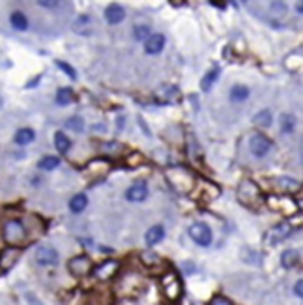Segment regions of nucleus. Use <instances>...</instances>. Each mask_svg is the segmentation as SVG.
Returning a JSON list of instances; mask_svg holds the SVG:
<instances>
[{"instance_id":"9b49d317","label":"nucleus","mask_w":303,"mask_h":305,"mask_svg":"<svg viewBox=\"0 0 303 305\" xmlns=\"http://www.w3.org/2000/svg\"><path fill=\"white\" fill-rule=\"evenodd\" d=\"M164 45H166V38L161 33L150 34L145 40V51H147V54H159L164 49Z\"/></svg>"},{"instance_id":"72a5a7b5","label":"nucleus","mask_w":303,"mask_h":305,"mask_svg":"<svg viewBox=\"0 0 303 305\" xmlns=\"http://www.w3.org/2000/svg\"><path fill=\"white\" fill-rule=\"evenodd\" d=\"M143 260H145L147 266H155V264L161 262V258L157 257L155 253H143Z\"/></svg>"},{"instance_id":"4be33fe9","label":"nucleus","mask_w":303,"mask_h":305,"mask_svg":"<svg viewBox=\"0 0 303 305\" xmlns=\"http://www.w3.org/2000/svg\"><path fill=\"white\" fill-rule=\"evenodd\" d=\"M249 94L251 92H249L246 85H235L231 92H229V98H231V101H246L249 98Z\"/></svg>"},{"instance_id":"c85d7f7f","label":"nucleus","mask_w":303,"mask_h":305,"mask_svg":"<svg viewBox=\"0 0 303 305\" xmlns=\"http://www.w3.org/2000/svg\"><path fill=\"white\" fill-rule=\"evenodd\" d=\"M271 14L273 16H276V18H282V16H285L287 14V4H285L284 0H275L273 4H271Z\"/></svg>"},{"instance_id":"c756f323","label":"nucleus","mask_w":303,"mask_h":305,"mask_svg":"<svg viewBox=\"0 0 303 305\" xmlns=\"http://www.w3.org/2000/svg\"><path fill=\"white\" fill-rule=\"evenodd\" d=\"M152 34V29L148 27L147 23H138L136 27H134V38L138 40V42H143V40H147L148 36Z\"/></svg>"},{"instance_id":"393cba45","label":"nucleus","mask_w":303,"mask_h":305,"mask_svg":"<svg viewBox=\"0 0 303 305\" xmlns=\"http://www.w3.org/2000/svg\"><path fill=\"white\" fill-rule=\"evenodd\" d=\"M72 99H74V94H72V89L69 87H63V89H58L56 92V103L65 107V105H71Z\"/></svg>"},{"instance_id":"20e7f679","label":"nucleus","mask_w":303,"mask_h":305,"mask_svg":"<svg viewBox=\"0 0 303 305\" xmlns=\"http://www.w3.org/2000/svg\"><path fill=\"white\" fill-rule=\"evenodd\" d=\"M67 268H69V273H71L72 277H87L90 271H92V260H90L87 255H80V257H74L69 260L67 264Z\"/></svg>"},{"instance_id":"dca6fc26","label":"nucleus","mask_w":303,"mask_h":305,"mask_svg":"<svg viewBox=\"0 0 303 305\" xmlns=\"http://www.w3.org/2000/svg\"><path fill=\"white\" fill-rule=\"evenodd\" d=\"M164 239V228L162 226H152L150 230L147 231V235H145V240H147V246H155L159 244L161 240Z\"/></svg>"},{"instance_id":"a211bd4d","label":"nucleus","mask_w":303,"mask_h":305,"mask_svg":"<svg viewBox=\"0 0 303 305\" xmlns=\"http://www.w3.org/2000/svg\"><path fill=\"white\" fill-rule=\"evenodd\" d=\"M109 170H110V163L105 159L90 161L89 166H87V172H90V174H94V175H103V174H107Z\"/></svg>"},{"instance_id":"4c0bfd02","label":"nucleus","mask_w":303,"mask_h":305,"mask_svg":"<svg viewBox=\"0 0 303 305\" xmlns=\"http://www.w3.org/2000/svg\"><path fill=\"white\" fill-rule=\"evenodd\" d=\"M298 206H300V210H302V211H303V199H302V201H300V202H298Z\"/></svg>"},{"instance_id":"2f4dec72","label":"nucleus","mask_w":303,"mask_h":305,"mask_svg":"<svg viewBox=\"0 0 303 305\" xmlns=\"http://www.w3.org/2000/svg\"><path fill=\"white\" fill-rule=\"evenodd\" d=\"M56 65L60 67V69H62L63 72H65V74L69 76V78H71V80H76V70L72 69V67L69 65V63H65V61H60V60H58V61H56Z\"/></svg>"},{"instance_id":"5701e85b","label":"nucleus","mask_w":303,"mask_h":305,"mask_svg":"<svg viewBox=\"0 0 303 305\" xmlns=\"http://www.w3.org/2000/svg\"><path fill=\"white\" fill-rule=\"evenodd\" d=\"M54 146H56L62 154H67V152L71 150V139H69L63 132H56V134H54Z\"/></svg>"},{"instance_id":"f257e3e1","label":"nucleus","mask_w":303,"mask_h":305,"mask_svg":"<svg viewBox=\"0 0 303 305\" xmlns=\"http://www.w3.org/2000/svg\"><path fill=\"white\" fill-rule=\"evenodd\" d=\"M237 199L247 208H253L256 202L260 201V188L256 186L253 181H242L238 186Z\"/></svg>"},{"instance_id":"1a4fd4ad","label":"nucleus","mask_w":303,"mask_h":305,"mask_svg":"<svg viewBox=\"0 0 303 305\" xmlns=\"http://www.w3.org/2000/svg\"><path fill=\"white\" fill-rule=\"evenodd\" d=\"M118 269H119L118 260H105L98 268H94V277L98 280H109V278H112L118 273Z\"/></svg>"},{"instance_id":"4468645a","label":"nucleus","mask_w":303,"mask_h":305,"mask_svg":"<svg viewBox=\"0 0 303 305\" xmlns=\"http://www.w3.org/2000/svg\"><path fill=\"white\" fill-rule=\"evenodd\" d=\"M105 20L109 23H112V25H116V23L123 22L125 20V9L121 7L119 4H110L107 9H105Z\"/></svg>"},{"instance_id":"6e6552de","label":"nucleus","mask_w":303,"mask_h":305,"mask_svg":"<svg viewBox=\"0 0 303 305\" xmlns=\"http://www.w3.org/2000/svg\"><path fill=\"white\" fill-rule=\"evenodd\" d=\"M20 255H22V251H20L16 246L5 248L4 251L0 253V271H7V269L13 268L14 264L18 262Z\"/></svg>"},{"instance_id":"0eeeda50","label":"nucleus","mask_w":303,"mask_h":305,"mask_svg":"<svg viewBox=\"0 0 303 305\" xmlns=\"http://www.w3.org/2000/svg\"><path fill=\"white\" fill-rule=\"evenodd\" d=\"M249 148L255 157H265L273 148V141L269 137H265L264 134H255L249 141Z\"/></svg>"},{"instance_id":"f704fd0d","label":"nucleus","mask_w":303,"mask_h":305,"mask_svg":"<svg viewBox=\"0 0 303 305\" xmlns=\"http://www.w3.org/2000/svg\"><path fill=\"white\" fill-rule=\"evenodd\" d=\"M211 305H233V304L227 298H224V296H215L213 300H211Z\"/></svg>"},{"instance_id":"473e14b6","label":"nucleus","mask_w":303,"mask_h":305,"mask_svg":"<svg viewBox=\"0 0 303 305\" xmlns=\"http://www.w3.org/2000/svg\"><path fill=\"white\" fill-rule=\"evenodd\" d=\"M36 2L40 7H43V9H56L62 0H36Z\"/></svg>"},{"instance_id":"7c9ffc66","label":"nucleus","mask_w":303,"mask_h":305,"mask_svg":"<svg viewBox=\"0 0 303 305\" xmlns=\"http://www.w3.org/2000/svg\"><path fill=\"white\" fill-rule=\"evenodd\" d=\"M85 128V121L81 117H71L65 121V130H74V132H81Z\"/></svg>"},{"instance_id":"ddd939ff","label":"nucleus","mask_w":303,"mask_h":305,"mask_svg":"<svg viewBox=\"0 0 303 305\" xmlns=\"http://www.w3.org/2000/svg\"><path fill=\"white\" fill-rule=\"evenodd\" d=\"M162 286H164V295L170 298V300H177L180 296V282L177 280L175 275H168V277H164V280H162Z\"/></svg>"},{"instance_id":"423d86ee","label":"nucleus","mask_w":303,"mask_h":305,"mask_svg":"<svg viewBox=\"0 0 303 305\" xmlns=\"http://www.w3.org/2000/svg\"><path fill=\"white\" fill-rule=\"evenodd\" d=\"M34 260L38 266H56L60 255L52 246H38L34 251Z\"/></svg>"},{"instance_id":"c9c22d12","label":"nucleus","mask_w":303,"mask_h":305,"mask_svg":"<svg viewBox=\"0 0 303 305\" xmlns=\"http://www.w3.org/2000/svg\"><path fill=\"white\" fill-rule=\"evenodd\" d=\"M294 295L298 298H303V280H298L294 284Z\"/></svg>"},{"instance_id":"9d476101","label":"nucleus","mask_w":303,"mask_h":305,"mask_svg":"<svg viewBox=\"0 0 303 305\" xmlns=\"http://www.w3.org/2000/svg\"><path fill=\"white\" fill-rule=\"evenodd\" d=\"M179 98V89H177L175 85H164L161 89H157L155 94H153V99H155L157 103H171V101H175Z\"/></svg>"},{"instance_id":"f8f14e48","label":"nucleus","mask_w":303,"mask_h":305,"mask_svg":"<svg viewBox=\"0 0 303 305\" xmlns=\"http://www.w3.org/2000/svg\"><path fill=\"white\" fill-rule=\"evenodd\" d=\"M125 197H127V201H130V202H143L145 199L148 197L147 184H145V183L132 184V186L125 192Z\"/></svg>"},{"instance_id":"412c9836","label":"nucleus","mask_w":303,"mask_h":305,"mask_svg":"<svg viewBox=\"0 0 303 305\" xmlns=\"http://www.w3.org/2000/svg\"><path fill=\"white\" fill-rule=\"evenodd\" d=\"M296 128V117L293 114H282L280 117V130L284 134H291Z\"/></svg>"},{"instance_id":"a878e982","label":"nucleus","mask_w":303,"mask_h":305,"mask_svg":"<svg viewBox=\"0 0 303 305\" xmlns=\"http://www.w3.org/2000/svg\"><path fill=\"white\" fill-rule=\"evenodd\" d=\"M14 141L18 143V145H29V143H33L34 141V132L31 128H20L16 132V136H14Z\"/></svg>"},{"instance_id":"2eb2a0df","label":"nucleus","mask_w":303,"mask_h":305,"mask_svg":"<svg viewBox=\"0 0 303 305\" xmlns=\"http://www.w3.org/2000/svg\"><path fill=\"white\" fill-rule=\"evenodd\" d=\"M275 184L285 193H294V192H298L300 188H302V183H300V181H296V179H293V177H278L275 181Z\"/></svg>"},{"instance_id":"39448f33","label":"nucleus","mask_w":303,"mask_h":305,"mask_svg":"<svg viewBox=\"0 0 303 305\" xmlns=\"http://www.w3.org/2000/svg\"><path fill=\"white\" fill-rule=\"evenodd\" d=\"M293 224H291L289 221H284V222H280V224H276L273 230L267 233V237H265V242L269 246H276L280 244L282 240H285L287 237H289L291 233H293Z\"/></svg>"},{"instance_id":"b1692460","label":"nucleus","mask_w":303,"mask_h":305,"mask_svg":"<svg viewBox=\"0 0 303 305\" xmlns=\"http://www.w3.org/2000/svg\"><path fill=\"white\" fill-rule=\"evenodd\" d=\"M11 25H13L16 31H25L27 29V18H25V14L24 13H20V11H14L13 14H11V18H9Z\"/></svg>"},{"instance_id":"7ed1b4c3","label":"nucleus","mask_w":303,"mask_h":305,"mask_svg":"<svg viewBox=\"0 0 303 305\" xmlns=\"http://www.w3.org/2000/svg\"><path fill=\"white\" fill-rule=\"evenodd\" d=\"M188 233L195 244L202 246V248H208L211 244V240H213V233L209 230V226L204 224V222H195V224H191Z\"/></svg>"},{"instance_id":"bb28decb","label":"nucleus","mask_w":303,"mask_h":305,"mask_svg":"<svg viewBox=\"0 0 303 305\" xmlns=\"http://www.w3.org/2000/svg\"><path fill=\"white\" fill-rule=\"evenodd\" d=\"M218 74H220V70H218L217 67H215L213 70H209L208 74L202 78V81H200V89H202V90H209V89H211L215 81L218 80Z\"/></svg>"},{"instance_id":"aec40b11","label":"nucleus","mask_w":303,"mask_h":305,"mask_svg":"<svg viewBox=\"0 0 303 305\" xmlns=\"http://www.w3.org/2000/svg\"><path fill=\"white\" fill-rule=\"evenodd\" d=\"M253 123H255L256 127H262V128L271 127V123H273V112L267 110V108H264V110H260V112L253 117Z\"/></svg>"},{"instance_id":"f03ea898","label":"nucleus","mask_w":303,"mask_h":305,"mask_svg":"<svg viewBox=\"0 0 303 305\" xmlns=\"http://www.w3.org/2000/svg\"><path fill=\"white\" fill-rule=\"evenodd\" d=\"M2 235L4 240L9 246H18L25 240V228L20 221H7L2 228Z\"/></svg>"},{"instance_id":"cd10ccee","label":"nucleus","mask_w":303,"mask_h":305,"mask_svg":"<svg viewBox=\"0 0 303 305\" xmlns=\"http://www.w3.org/2000/svg\"><path fill=\"white\" fill-rule=\"evenodd\" d=\"M58 166H60V159L54 157V155H47V157H43V159L38 163V168L45 170V172H51V170L58 168Z\"/></svg>"},{"instance_id":"e433bc0d","label":"nucleus","mask_w":303,"mask_h":305,"mask_svg":"<svg viewBox=\"0 0 303 305\" xmlns=\"http://www.w3.org/2000/svg\"><path fill=\"white\" fill-rule=\"evenodd\" d=\"M296 11L303 14V0H298V2H296Z\"/></svg>"},{"instance_id":"f3484780","label":"nucleus","mask_w":303,"mask_h":305,"mask_svg":"<svg viewBox=\"0 0 303 305\" xmlns=\"http://www.w3.org/2000/svg\"><path fill=\"white\" fill-rule=\"evenodd\" d=\"M280 262L284 266L285 269H293L294 266H298L300 262V255L298 251H294V249H285L282 257H280Z\"/></svg>"},{"instance_id":"6ab92c4d","label":"nucleus","mask_w":303,"mask_h":305,"mask_svg":"<svg viewBox=\"0 0 303 305\" xmlns=\"http://www.w3.org/2000/svg\"><path fill=\"white\" fill-rule=\"evenodd\" d=\"M87 204H89V199H87L85 193H78V195H74V197L71 199L69 208H71L72 213H81V211L87 208Z\"/></svg>"},{"instance_id":"58836bf2","label":"nucleus","mask_w":303,"mask_h":305,"mask_svg":"<svg viewBox=\"0 0 303 305\" xmlns=\"http://www.w3.org/2000/svg\"><path fill=\"white\" fill-rule=\"evenodd\" d=\"M302 155H303V154H302Z\"/></svg>"}]
</instances>
